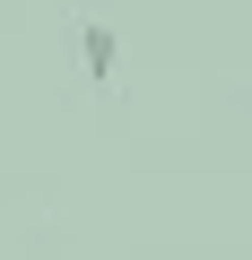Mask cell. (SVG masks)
<instances>
[{
  "mask_svg": "<svg viewBox=\"0 0 252 260\" xmlns=\"http://www.w3.org/2000/svg\"><path fill=\"white\" fill-rule=\"evenodd\" d=\"M70 52H78V78L87 87H122V35L104 18H78L70 26Z\"/></svg>",
  "mask_w": 252,
  "mask_h": 260,
  "instance_id": "cell-1",
  "label": "cell"
}]
</instances>
